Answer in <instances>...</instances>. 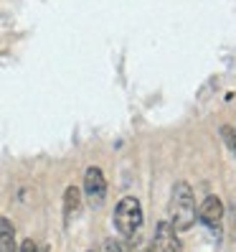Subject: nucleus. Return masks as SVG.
Listing matches in <instances>:
<instances>
[{
	"mask_svg": "<svg viewBox=\"0 0 236 252\" xmlns=\"http://www.w3.org/2000/svg\"><path fill=\"white\" fill-rule=\"evenodd\" d=\"M221 135H224V140H226V145L234 151V156H236V130L231 127V125H224L221 127Z\"/></svg>",
	"mask_w": 236,
	"mask_h": 252,
	"instance_id": "8",
	"label": "nucleus"
},
{
	"mask_svg": "<svg viewBox=\"0 0 236 252\" xmlns=\"http://www.w3.org/2000/svg\"><path fill=\"white\" fill-rule=\"evenodd\" d=\"M105 252H127V247L120 240H107L105 242Z\"/></svg>",
	"mask_w": 236,
	"mask_h": 252,
	"instance_id": "9",
	"label": "nucleus"
},
{
	"mask_svg": "<svg viewBox=\"0 0 236 252\" xmlns=\"http://www.w3.org/2000/svg\"><path fill=\"white\" fill-rule=\"evenodd\" d=\"M127 252H137V250H127Z\"/></svg>",
	"mask_w": 236,
	"mask_h": 252,
	"instance_id": "11",
	"label": "nucleus"
},
{
	"mask_svg": "<svg viewBox=\"0 0 236 252\" xmlns=\"http://www.w3.org/2000/svg\"><path fill=\"white\" fill-rule=\"evenodd\" d=\"M0 252H18L16 247V227L8 217H0Z\"/></svg>",
	"mask_w": 236,
	"mask_h": 252,
	"instance_id": "7",
	"label": "nucleus"
},
{
	"mask_svg": "<svg viewBox=\"0 0 236 252\" xmlns=\"http://www.w3.org/2000/svg\"><path fill=\"white\" fill-rule=\"evenodd\" d=\"M147 252H183L181 247V237L178 232H175V227L170 224V221H160L157 229H155V237L150 242V250Z\"/></svg>",
	"mask_w": 236,
	"mask_h": 252,
	"instance_id": "4",
	"label": "nucleus"
},
{
	"mask_svg": "<svg viewBox=\"0 0 236 252\" xmlns=\"http://www.w3.org/2000/svg\"><path fill=\"white\" fill-rule=\"evenodd\" d=\"M198 221L211 232L221 234V224H224V204L218 196H206L203 204L198 206Z\"/></svg>",
	"mask_w": 236,
	"mask_h": 252,
	"instance_id": "5",
	"label": "nucleus"
},
{
	"mask_svg": "<svg viewBox=\"0 0 236 252\" xmlns=\"http://www.w3.org/2000/svg\"><path fill=\"white\" fill-rule=\"evenodd\" d=\"M79 212H81V191L77 186H69L64 191V221L71 224Z\"/></svg>",
	"mask_w": 236,
	"mask_h": 252,
	"instance_id": "6",
	"label": "nucleus"
},
{
	"mask_svg": "<svg viewBox=\"0 0 236 252\" xmlns=\"http://www.w3.org/2000/svg\"><path fill=\"white\" fill-rule=\"evenodd\" d=\"M168 221L175 227V232H185L196 224V194L185 181L173 186L168 201Z\"/></svg>",
	"mask_w": 236,
	"mask_h": 252,
	"instance_id": "1",
	"label": "nucleus"
},
{
	"mask_svg": "<svg viewBox=\"0 0 236 252\" xmlns=\"http://www.w3.org/2000/svg\"><path fill=\"white\" fill-rule=\"evenodd\" d=\"M114 227L122 237H135L142 227V204L135 196H125L114 209Z\"/></svg>",
	"mask_w": 236,
	"mask_h": 252,
	"instance_id": "2",
	"label": "nucleus"
},
{
	"mask_svg": "<svg viewBox=\"0 0 236 252\" xmlns=\"http://www.w3.org/2000/svg\"><path fill=\"white\" fill-rule=\"evenodd\" d=\"M84 196H86V201H89V206H94V209H99V206L105 204V199H107V179H105V173H102V168H97V166L86 168V173H84Z\"/></svg>",
	"mask_w": 236,
	"mask_h": 252,
	"instance_id": "3",
	"label": "nucleus"
},
{
	"mask_svg": "<svg viewBox=\"0 0 236 252\" xmlns=\"http://www.w3.org/2000/svg\"><path fill=\"white\" fill-rule=\"evenodd\" d=\"M18 252H38V247H36L33 240H23L21 247H18Z\"/></svg>",
	"mask_w": 236,
	"mask_h": 252,
	"instance_id": "10",
	"label": "nucleus"
}]
</instances>
